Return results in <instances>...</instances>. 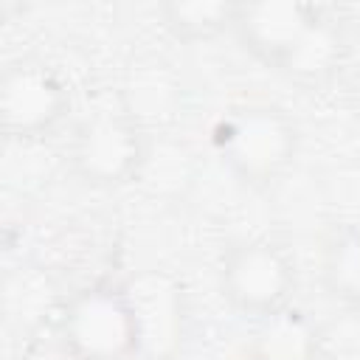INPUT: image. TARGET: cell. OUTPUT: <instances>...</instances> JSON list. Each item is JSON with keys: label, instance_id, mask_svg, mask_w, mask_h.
Wrapping results in <instances>:
<instances>
[{"label": "cell", "instance_id": "cell-7", "mask_svg": "<svg viewBox=\"0 0 360 360\" xmlns=\"http://www.w3.org/2000/svg\"><path fill=\"white\" fill-rule=\"evenodd\" d=\"M349 34L335 20L332 8H321L307 25V31L298 37V42L290 48V53L276 68L298 87H323L349 62Z\"/></svg>", "mask_w": 360, "mask_h": 360}, {"label": "cell", "instance_id": "cell-2", "mask_svg": "<svg viewBox=\"0 0 360 360\" xmlns=\"http://www.w3.org/2000/svg\"><path fill=\"white\" fill-rule=\"evenodd\" d=\"M56 335L68 360H135L146 352L138 307L118 281L76 290L59 312Z\"/></svg>", "mask_w": 360, "mask_h": 360}, {"label": "cell", "instance_id": "cell-4", "mask_svg": "<svg viewBox=\"0 0 360 360\" xmlns=\"http://www.w3.org/2000/svg\"><path fill=\"white\" fill-rule=\"evenodd\" d=\"M149 138L132 112L101 110L76 124L68 160L73 174L93 188H118L135 180L146 163Z\"/></svg>", "mask_w": 360, "mask_h": 360}, {"label": "cell", "instance_id": "cell-6", "mask_svg": "<svg viewBox=\"0 0 360 360\" xmlns=\"http://www.w3.org/2000/svg\"><path fill=\"white\" fill-rule=\"evenodd\" d=\"M318 6L298 0H262V3H236L233 37L239 45L264 62L267 68H278L298 37L307 31Z\"/></svg>", "mask_w": 360, "mask_h": 360}, {"label": "cell", "instance_id": "cell-13", "mask_svg": "<svg viewBox=\"0 0 360 360\" xmlns=\"http://www.w3.org/2000/svg\"><path fill=\"white\" fill-rule=\"evenodd\" d=\"M239 360H259L256 354H245V357H239Z\"/></svg>", "mask_w": 360, "mask_h": 360}, {"label": "cell", "instance_id": "cell-12", "mask_svg": "<svg viewBox=\"0 0 360 360\" xmlns=\"http://www.w3.org/2000/svg\"><path fill=\"white\" fill-rule=\"evenodd\" d=\"M346 104H349V112L354 115V121L360 124V62L346 76Z\"/></svg>", "mask_w": 360, "mask_h": 360}, {"label": "cell", "instance_id": "cell-8", "mask_svg": "<svg viewBox=\"0 0 360 360\" xmlns=\"http://www.w3.org/2000/svg\"><path fill=\"white\" fill-rule=\"evenodd\" d=\"M259 360H318L321 335L307 312L298 307H284L262 321H256L253 349Z\"/></svg>", "mask_w": 360, "mask_h": 360}, {"label": "cell", "instance_id": "cell-5", "mask_svg": "<svg viewBox=\"0 0 360 360\" xmlns=\"http://www.w3.org/2000/svg\"><path fill=\"white\" fill-rule=\"evenodd\" d=\"M70 110L65 79L45 59L20 56L0 76V129L8 141H39L51 135Z\"/></svg>", "mask_w": 360, "mask_h": 360}, {"label": "cell", "instance_id": "cell-1", "mask_svg": "<svg viewBox=\"0 0 360 360\" xmlns=\"http://www.w3.org/2000/svg\"><path fill=\"white\" fill-rule=\"evenodd\" d=\"M211 143L222 166L248 188L264 191L298 158V124L276 104H239L214 124Z\"/></svg>", "mask_w": 360, "mask_h": 360}, {"label": "cell", "instance_id": "cell-3", "mask_svg": "<svg viewBox=\"0 0 360 360\" xmlns=\"http://www.w3.org/2000/svg\"><path fill=\"white\" fill-rule=\"evenodd\" d=\"M217 273L225 304L253 323L290 307L298 287L292 256L270 239L233 242L222 253Z\"/></svg>", "mask_w": 360, "mask_h": 360}, {"label": "cell", "instance_id": "cell-10", "mask_svg": "<svg viewBox=\"0 0 360 360\" xmlns=\"http://www.w3.org/2000/svg\"><path fill=\"white\" fill-rule=\"evenodd\" d=\"M163 28L180 42H205L233 28L236 3L228 0H166L158 6Z\"/></svg>", "mask_w": 360, "mask_h": 360}, {"label": "cell", "instance_id": "cell-11", "mask_svg": "<svg viewBox=\"0 0 360 360\" xmlns=\"http://www.w3.org/2000/svg\"><path fill=\"white\" fill-rule=\"evenodd\" d=\"M332 14L343 25V31L349 34V39H360V3L332 6Z\"/></svg>", "mask_w": 360, "mask_h": 360}, {"label": "cell", "instance_id": "cell-9", "mask_svg": "<svg viewBox=\"0 0 360 360\" xmlns=\"http://www.w3.org/2000/svg\"><path fill=\"white\" fill-rule=\"evenodd\" d=\"M321 284L338 304L360 312V228H338L321 256Z\"/></svg>", "mask_w": 360, "mask_h": 360}]
</instances>
